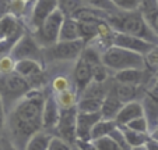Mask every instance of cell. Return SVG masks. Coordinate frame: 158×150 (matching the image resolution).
<instances>
[{
	"label": "cell",
	"mask_w": 158,
	"mask_h": 150,
	"mask_svg": "<svg viewBox=\"0 0 158 150\" xmlns=\"http://www.w3.org/2000/svg\"><path fill=\"white\" fill-rule=\"evenodd\" d=\"M99 120H102L101 113L77 111V142H91L93 128Z\"/></svg>",
	"instance_id": "12"
},
{
	"label": "cell",
	"mask_w": 158,
	"mask_h": 150,
	"mask_svg": "<svg viewBox=\"0 0 158 150\" xmlns=\"http://www.w3.org/2000/svg\"><path fill=\"white\" fill-rule=\"evenodd\" d=\"M64 18H66V15L57 9L56 11L52 13L45 20V22L32 33L39 46L48 49V47L53 46L55 43L59 42L60 28H62V24L64 21Z\"/></svg>",
	"instance_id": "5"
},
{
	"label": "cell",
	"mask_w": 158,
	"mask_h": 150,
	"mask_svg": "<svg viewBox=\"0 0 158 150\" xmlns=\"http://www.w3.org/2000/svg\"><path fill=\"white\" fill-rule=\"evenodd\" d=\"M41 49L42 47L38 44V42L35 40L34 35L25 32L24 35L20 38V40L15 43L14 49H13L10 56L15 60H38L39 61V56H41Z\"/></svg>",
	"instance_id": "9"
},
{
	"label": "cell",
	"mask_w": 158,
	"mask_h": 150,
	"mask_svg": "<svg viewBox=\"0 0 158 150\" xmlns=\"http://www.w3.org/2000/svg\"><path fill=\"white\" fill-rule=\"evenodd\" d=\"M105 20V18H102ZM101 20L97 21H78L80 24V36L81 40L88 46L89 43H93L98 38V24Z\"/></svg>",
	"instance_id": "21"
},
{
	"label": "cell",
	"mask_w": 158,
	"mask_h": 150,
	"mask_svg": "<svg viewBox=\"0 0 158 150\" xmlns=\"http://www.w3.org/2000/svg\"><path fill=\"white\" fill-rule=\"evenodd\" d=\"M55 97H56V102L59 104L60 110H70V109H76L77 107L80 94H78V92L74 88H72L69 90L62 92V93H56Z\"/></svg>",
	"instance_id": "22"
},
{
	"label": "cell",
	"mask_w": 158,
	"mask_h": 150,
	"mask_svg": "<svg viewBox=\"0 0 158 150\" xmlns=\"http://www.w3.org/2000/svg\"><path fill=\"white\" fill-rule=\"evenodd\" d=\"M25 33V28L21 22V20L6 15L0 20V40L4 39H20Z\"/></svg>",
	"instance_id": "14"
},
{
	"label": "cell",
	"mask_w": 158,
	"mask_h": 150,
	"mask_svg": "<svg viewBox=\"0 0 158 150\" xmlns=\"http://www.w3.org/2000/svg\"><path fill=\"white\" fill-rule=\"evenodd\" d=\"M150 71L148 70H125L120 72H115L114 74V79L119 83H126V85H133V86H140L141 83L146 82L147 79V74Z\"/></svg>",
	"instance_id": "17"
},
{
	"label": "cell",
	"mask_w": 158,
	"mask_h": 150,
	"mask_svg": "<svg viewBox=\"0 0 158 150\" xmlns=\"http://www.w3.org/2000/svg\"><path fill=\"white\" fill-rule=\"evenodd\" d=\"M25 2H27V3H32L34 0H25Z\"/></svg>",
	"instance_id": "46"
},
{
	"label": "cell",
	"mask_w": 158,
	"mask_h": 150,
	"mask_svg": "<svg viewBox=\"0 0 158 150\" xmlns=\"http://www.w3.org/2000/svg\"><path fill=\"white\" fill-rule=\"evenodd\" d=\"M126 128H129V129H131V131H136V132H141V133H150V131H151L148 120H147L144 115L140 118L133 120L131 122H129L127 125H126Z\"/></svg>",
	"instance_id": "34"
},
{
	"label": "cell",
	"mask_w": 158,
	"mask_h": 150,
	"mask_svg": "<svg viewBox=\"0 0 158 150\" xmlns=\"http://www.w3.org/2000/svg\"><path fill=\"white\" fill-rule=\"evenodd\" d=\"M101 60L102 64L109 71H114V74L125 70H133V68L137 70L146 68L144 56L118 46H109L108 49L102 50Z\"/></svg>",
	"instance_id": "3"
},
{
	"label": "cell",
	"mask_w": 158,
	"mask_h": 150,
	"mask_svg": "<svg viewBox=\"0 0 158 150\" xmlns=\"http://www.w3.org/2000/svg\"><path fill=\"white\" fill-rule=\"evenodd\" d=\"M18 40L20 39H4V40H0V59L10 56Z\"/></svg>",
	"instance_id": "37"
},
{
	"label": "cell",
	"mask_w": 158,
	"mask_h": 150,
	"mask_svg": "<svg viewBox=\"0 0 158 150\" xmlns=\"http://www.w3.org/2000/svg\"><path fill=\"white\" fill-rule=\"evenodd\" d=\"M108 78H109V70L102 63L94 65L93 67V82L105 83Z\"/></svg>",
	"instance_id": "35"
},
{
	"label": "cell",
	"mask_w": 158,
	"mask_h": 150,
	"mask_svg": "<svg viewBox=\"0 0 158 150\" xmlns=\"http://www.w3.org/2000/svg\"><path fill=\"white\" fill-rule=\"evenodd\" d=\"M44 93L38 89L31 90L7 113L6 127L10 133V142L18 150H24L27 142L35 133L44 131L42 111L45 103Z\"/></svg>",
	"instance_id": "1"
},
{
	"label": "cell",
	"mask_w": 158,
	"mask_h": 150,
	"mask_svg": "<svg viewBox=\"0 0 158 150\" xmlns=\"http://www.w3.org/2000/svg\"><path fill=\"white\" fill-rule=\"evenodd\" d=\"M81 40L80 36V24L72 17H66L60 28L59 42H74Z\"/></svg>",
	"instance_id": "18"
},
{
	"label": "cell",
	"mask_w": 158,
	"mask_h": 150,
	"mask_svg": "<svg viewBox=\"0 0 158 150\" xmlns=\"http://www.w3.org/2000/svg\"><path fill=\"white\" fill-rule=\"evenodd\" d=\"M32 86L28 79L13 72L9 75H0V97L3 100L6 111L9 113L23 97L31 92Z\"/></svg>",
	"instance_id": "4"
},
{
	"label": "cell",
	"mask_w": 158,
	"mask_h": 150,
	"mask_svg": "<svg viewBox=\"0 0 158 150\" xmlns=\"http://www.w3.org/2000/svg\"><path fill=\"white\" fill-rule=\"evenodd\" d=\"M85 46L83 40L57 42L46 49V56L53 61H77Z\"/></svg>",
	"instance_id": "6"
},
{
	"label": "cell",
	"mask_w": 158,
	"mask_h": 150,
	"mask_svg": "<svg viewBox=\"0 0 158 150\" xmlns=\"http://www.w3.org/2000/svg\"><path fill=\"white\" fill-rule=\"evenodd\" d=\"M85 6L91 7L94 10H98L101 13H105V14H114V13H118L119 10L112 4L110 0H81Z\"/></svg>",
	"instance_id": "27"
},
{
	"label": "cell",
	"mask_w": 158,
	"mask_h": 150,
	"mask_svg": "<svg viewBox=\"0 0 158 150\" xmlns=\"http://www.w3.org/2000/svg\"><path fill=\"white\" fill-rule=\"evenodd\" d=\"M10 4L11 0H0V20L10 14Z\"/></svg>",
	"instance_id": "41"
},
{
	"label": "cell",
	"mask_w": 158,
	"mask_h": 150,
	"mask_svg": "<svg viewBox=\"0 0 158 150\" xmlns=\"http://www.w3.org/2000/svg\"><path fill=\"white\" fill-rule=\"evenodd\" d=\"M144 115V107L143 103L140 100H133V102H129L125 103L122 107V110L119 111L116 117V124L119 127H126L129 122H131L136 118H140Z\"/></svg>",
	"instance_id": "15"
},
{
	"label": "cell",
	"mask_w": 158,
	"mask_h": 150,
	"mask_svg": "<svg viewBox=\"0 0 158 150\" xmlns=\"http://www.w3.org/2000/svg\"><path fill=\"white\" fill-rule=\"evenodd\" d=\"M2 150H18L11 142H3L2 143Z\"/></svg>",
	"instance_id": "43"
},
{
	"label": "cell",
	"mask_w": 158,
	"mask_h": 150,
	"mask_svg": "<svg viewBox=\"0 0 158 150\" xmlns=\"http://www.w3.org/2000/svg\"><path fill=\"white\" fill-rule=\"evenodd\" d=\"M60 114H62V110L56 102V97L53 93H49L45 97L44 111H42V128H44V131L51 133V131L56 129L60 120Z\"/></svg>",
	"instance_id": "11"
},
{
	"label": "cell",
	"mask_w": 158,
	"mask_h": 150,
	"mask_svg": "<svg viewBox=\"0 0 158 150\" xmlns=\"http://www.w3.org/2000/svg\"><path fill=\"white\" fill-rule=\"evenodd\" d=\"M0 150H2V144H0Z\"/></svg>",
	"instance_id": "47"
},
{
	"label": "cell",
	"mask_w": 158,
	"mask_h": 150,
	"mask_svg": "<svg viewBox=\"0 0 158 150\" xmlns=\"http://www.w3.org/2000/svg\"><path fill=\"white\" fill-rule=\"evenodd\" d=\"M15 60L11 56H6L0 59V75H9L15 72Z\"/></svg>",
	"instance_id": "36"
},
{
	"label": "cell",
	"mask_w": 158,
	"mask_h": 150,
	"mask_svg": "<svg viewBox=\"0 0 158 150\" xmlns=\"http://www.w3.org/2000/svg\"><path fill=\"white\" fill-rule=\"evenodd\" d=\"M55 132L57 133L55 136L63 139L70 144L77 142V107L70 110H62L59 124Z\"/></svg>",
	"instance_id": "8"
},
{
	"label": "cell",
	"mask_w": 158,
	"mask_h": 150,
	"mask_svg": "<svg viewBox=\"0 0 158 150\" xmlns=\"http://www.w3.org/2000/svg\"><path fill=\"white\" fill-rule=\"evenodd\" d=\"M52 138H53L52 133L46 132V131H41V132L35 133V135L27 142L24 150H48Z\"/></svg>",
	"instance_id": "24"
},
{
	"label": "cell",
	"mask_w": 158,
	"mask_h": 150,
	"mask_svg": "<svg viewBox=\"0 0 158 150\" xmlns=\"http://www.w3.org/2000/svg\"><path fill=\"white\" fill-rule=\"evenodd\" d=\"M81 0H59V10L66 15V17H72L73 13L77 9L83 6Z\"/></svg>",
	"instance_id": "33"
},
{
	"label": "cell",
	"mask_w": 158,
	"mask_h": 150,
	"mask_svg": "<svg viewBox=\"0 0 158 150\" xmlns=\"http://www.w3.org/2000/svg\"><path fill=\"white\" fill-rule=\"evenodd\" d=\"M116 128H119L116 121L104 120V118H102V120H99L98 122L95 124V127L93 128V132H91V142L97 140V139L105 138V136H109Z\"/></svg>",
	"instance_id": "23"
},
{
	"label": "cell",
	"mask_w": 158,
	"mask_h": 150,
	"mask_svg": "<svg viewBox=\"0 0 158 150\" xmlns=\"http://www.w3.org/2000/svg\"><path fill=\"white\" fill-rule=\"evenodd\" d=\"M146 147H147V150H158V142L152 140V139H148L146 143Z\"/></svg>",
	"instance_id": "42"
},
{
	"label": "cell",
	"mask_w": 158,
	"mask_h": 150,
	"mask_svg": "<svg viewBox=\"0 0 158 150\" xmlns=\"http://www.w3.org/2000/svg\"><path fill=\"white\" fill-rule=\"evenodd\" d=\"M15 74L31 82V79H39L42 77L44 68L38 60H20L15 63Z\"/></svg>",
	"instance_id": "16"
},
{
	"label": "cell",
	"mask_w": 158,
	"mask_h": 150,
	"mask_svg": "<svg viewBox=\"0 0 158 150\" xmlns=\"http://www.w3.org/2000/svg\"><path fill=\"white\" fill-rule=\"evenodd\" d=\"M123 103L115 96L109 89V93L106 94V97L102 102V107H101V115L104 120H116L119 111L122 110Z\"/></svg>",
	"instance_id": "19"
},
{
	"label": "cell",
	"mask_w": 158,
	"mask_h": 150,
	"mask_svg": "<svg viewBox=\"0 0 158 150\" xmlns=\"http://www.w3.org/2000/svg\"><path fill=\"white\" fill-rule=\"evenodd\" d=\"M31 3H27L25 0H11V4H10V15L18 18V20H23V18H27L28 11H30V6Z\"/></svg>",
	"instance_id": "28"
},
{
	"label": "cell",
	"mask_w": 158,
	"mask_h": 150,
	"mask_svg": "<svg viewBox=\"0 0 158 150\" xmlns=\"http://www.w3.org/2000/svg\"><path fill=\"white\" fill-rule=\"evenodd\" d=\"M112 4L122 13H133L140 10L141 0H110Z\"/></svg>",
	"instance_id": "29"
},
{
	"label": "cell",
	"mask_w": 158,
	"mask_h": 150,
	"mask_svg": "<svg viewBox=\"0 0 158 150\" xmlns=\"http://www.w3.org/2000/svg\"><path fill=\"white\" fill-rule=\"evenodd\" d=\"M105 20L109 24L115 32H122L136 38L144 39L152 44H158V36L150 28L146 18L140 11L122 13L118 11L114 14H106Z\"/></svg>",
	"instance_id": "2"
},
{
	"label": "cell",
	"mask_w": 158,
	"mask_h": 150,
	"mask_svg": "<svg viewBox=\"0 0 158 150\" xmlns=\"http://www.w3.org/2000/svg\"><path fill=\"white\" fill-rule=\"evenodd\" d=\"M143 17L146 18V21L150 25V28H151V29L155 32V35L158 36V10H155V11L150 13V14H147V15H143Z\"/></svg>",
	"instance_id": "39"
},
{
	"label": "cell",
	"mask_w": 158,
	"mask_h": 150,
	"mask_svg": "<svg viewBox=\"0 0 158 150\" xmlns=\"http://www.w3.org/2000/svg\"><path fill=\"white\" fill-rule=\"evenodd\" d=\"M125 136L126 142L130 147H139V146H144L147 143V140L150 139V133H141V132H136V131H131L126 127H120Z\"/></svg>",
	"instance_id": "25"
},
{
	"label": "cell",
	"mask_w": 158,
	"mask_h": 150,
	"mask_svg": "<svg viewBox=\"0 0 158 150\" xmlns=\"http://www.w3.org/2000/svg\"><path fill=\"white\" fill-rule=\"evenodd\" d=\"M144 64H146V70L150 72H157L158 71V44H154L152 49L144 56Z\"/></svg>",
	"instance_id": "32"
},
{
	"label": "cell",
	"mask_w": 158,
	"mask_h": 150,
	"mask_svg": "<svg viewBox=\"0 0 158 150\" xmlns=\"http://www.w3.org/2000/svg\"><path fill=\"white\" fill-rule=\"evenodd\" d=\"M102 102L104 100L89 99V97H80L77 103V111L80 113H101Z\"/></svg>",
	"instance_id": "26"
},
{
	"label": "cell",
	"mask_w": 158,
	"mask_h": 150,
	"mask_svg": "<svg viewBox=\"0 0 158 150\" xmlns=\"http://www.w3.org/2000/svg\"><path fill=\"white\" fill-rule=\"evenodd\" d=\"M6 124H7V111H6V107H4V104H3V100L0 97V133L3 132Z\"/></svg>",
	"instance_id": "40"
},
{
	"label": "cell",
	"mask_w": 158,
	"mask_h": 150,
	"mask_svg": "<svg viewBox=\"0 0 158 150\" xmlns=\"http://www.w3.org/2000/svg\"><path fill=\"white\" fill-rule=\"evenodd\" d=\"M150 139H152V140L158 142V127L152 128V129L150 131Z\"/></svg>",
	"instance_id": "44"
},
{
	"label": "cell",
	"mask_w": 158,
	"mask_h": 150,
	"mask_svg": "<svg viewBox=\"0 0 158 150\" xmlns=\"http://www.w3.org/2000/svg\"><path fill=\"white\" fill-rule=\"evenodd\" d=\"M59 9V0H34L25 18L32 33L45 22V20Z\"/></svg>",
	"instance_id": "7"
},
{
	"label": "cell",
	"mask_w": 158,
	"mask_h": 150,
	"mask_svg": "<svg viewBox=\"0 0 158 150\" xmlns=\"http://www.w3.org/2000/svg\"><path fill=\"white\" fill-rule=\"evenodd\" d=\"M48 150H72V146H70V143H67V142H64L63 139L53 135L51 143H49Z\"/></svg>",
	"instance_id": "38"
},
{
	"label": "cell",
	"mask_w": 158,
	"mask_h": 150,
	"mask_svg": "<svg viewBox=\"0 0 158 150\" xmlns=\"http://www.w3.org/2000/svg\"><path fill=\"white\" fill-rule=\"evenodd\" d=\"M73 82H74V89L78 92V94L93 82V65L81 56L74 64Z\"/></svg>",
	"instance_id": "13"
},
{
	"label": "cell",
	"mask_w": 158,
	"mask_h": 150,
	"mask_svg": "<svg viewBox=\"0 0 158 150\" xmlns=\"http://www.w3.org/2000/svg\"><path fill=\"white\" fill-rule=\"evenodd\" d=\"M52 93H62V92H66L69 90V89H72V82H70V79L67 77H64V75H57V77H55L53 79H52Z\"/></svg>",
	"instance_id": "31"
},
{
	"label": "cell",
	"mask_w": 158,
	"mask_h": 150,
	"mask_svg": "<svg viewBox=\"0 0 158 150\" xmlns=\"http://www.w3.org/2000/svg\"><path fill=\"white\" fill-rule=\"evenodd\" d=\"M157 4H158V0H157Z\"/></svg>",
	"instance_id": "48"
},
{
	"label": "cell",
	"mask_w": 158,
	"mask_h": 150,
	"mask_svg": "<svg viewBox=\"0 0 158 150\" xmlns=\"http://www.w3.org/2000/svg\"><path fill=\"white\" fill-rule=\"evenodd\" d=\"M112 46L122 47V49L130 50V52H134V53L141 54V56H146L150 50L152 49V46H154V44L150 43V42H147V40H144V39H140V38H136V36L127 35V33L115 32Z\"/></svg>",
	"instance_id": "10"
},
{
	"label": "cell",
	"mask_w": 158,
	"mask_h": 150,
	"mask_svg": "<svg viewBox=\"0 0 158 150\" xmlns=\"http://www.w3.org/2000/svg\"><path fill=\"white\" fill-rule=\"evenodd\" d=\"M110 92L122 102L123 104L137 100V93H139V86H133V85H126V83H119L115 81V85L112 86Z\"/></svg>",
	"instance_id": "20"
},
{
	"label": "cell",
	"mask_w": 158,
	"mask_h": 150,
	"mask_svg": "<svg viewBox=\"0 0 158 150\" xmlns=\"http://www.w3.org/2000/svg\"><path fill=\"white\" fill-rule=\"evenodd\" d=\"M131 150H147V147L144 144V146H139V147H131Z\"/></svg>",
	"instance_id": "45"
},
{
	"label": "cell",
	"mask_w": 158,
	"mask_h": 150,
	"mask_svg": "<svg viewBox=\"0 0 158 150\" xmlns=\"http://www.w3.org/2000/svg\"><path fill=\"white\" fill-rule=\"evenodd\" d=\"M91 144L95 147V150H123L118 144V142L114 138H110V136H105V138L93 140Z\"/></svg>",
	"instance_id": "30"
}]
</instances>
